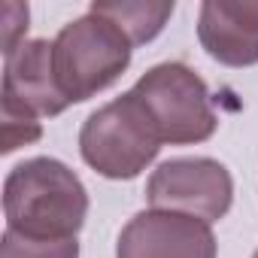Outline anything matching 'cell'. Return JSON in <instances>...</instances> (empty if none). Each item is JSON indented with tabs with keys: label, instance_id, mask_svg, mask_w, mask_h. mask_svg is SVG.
<instances>
[{
	"label": "cell",
	"instance_id": "cell-1",
	"mask_svg": "<svg viewBox=\"0 0 258 258\" xmlns=\"http://www.w3.org/2000/svg\"><path fill=\"white\" fill-rule=\"evenodd\" d=\"M7 228L37 240H70L88 216V191L55 158H28L4 182Z\"/></svg>",
	"mask_w": 258,
	"mask_h": 258
},
{
	"label": "cell",
	"instance_id": "cell-2",
	"mask_svg": "<svg viewBox=\"0 0 258 258\" xmlns=\"http://www.w3.org/2000/svg\"><path fill=\"white\" fill-rule=\"evenodd\" d=\"M131 40L103 16H82L52 40L55 76L70 103L88 100L109 88L131 64Z\"/></svg>",
	"mask_w": 258,
	"mask_h": 258
},
{
	"label": "cell",
	"instance_id": "cell-3",
	"mask_svg": "<svg viewBox=\"0 0 258 258\" xmlns=\"http://www.w3.org/2000/svg\"><path fill=\"white\" fill-rule=\"evenodd\" d=\"M161 137L131 91L94 109L79 131V152L85 164L106 179L140 176L155 161Z\"/></svg>",
	"mask_w": 258,
	"mask_h": 258
},
{
	"label": "cell",
	"instance_id": "cell-4",
	"mask_svg": "<svg viewBox=\"0 0 258 258\" xmlns=\"http://www.w3.org/2000/svg\"><path fill=\"white\" fill-rule=\"evenodd\" d=\"M131 94L146 109L161 143L188 146L216 134V109L210 103L207 82L185 64H158L137 79Z\"/></svg>",
	"mask_w": 258,
	"mask_h": 258
},
{
	"label": "cell",
	"instance_id": "cell-5",
	"mask_svg": "<svg viewBox=\"0 0 258 258\" xmlns=\"http://www.w3.org/2000/svg\"><path fill=\"white\" fill-rule=\"evenodd\" d=\"M146 198L152 210L219 222L231 210L234 182L225 164L213 158H173L149 176Z\"/></svg>",
	"mask_w": 258,
	"mask_h": 258
},
{
	"label": "cell",
	"instance_id": "cell-6",
	"mask_svg": "<svg viewBox=\"0 0 258 258\" xmlns=\"http://www.w3.org/2000/svg\"><path fill=\"white\" fill-rule=\"evenodd\" d=\"M115 258H216V237L204 219L146 210L121 228Z\"/></svg>",
	"mask_w": 258,
	"mask_h": 258
},
{
	"label": "cell",
	"instance_id": "cell-7",
	"mask_svg": "<svg viewBox=\"0 0 258 258\" xmlns=\"http://www.w3.org/2000/svg\"><path fill=\"white\" fill-rule=\"evenodd\" d=\"M198 40L219 64H258V0H207L198 19Z\"/></svg>",
	"mask_w": 258,
	"mask_h": 258
},
{
	"label": "cell",
	"instance_id": "cell-8",
	"mask_svg": "<svg viewBox=\"0 0 258 258\" xmlns=\"http://www.w3.org/2000/svg\"><path fill=\"white\" fill-rule=\"evenodd\" d=\"M4 97L22 103L34 115H58L70 106L55 76L49 40H28L7 58Z\"/></svg>",
	"mask_w": 258,
	"mask_h": 258
},
{
	"label": "cell",
	"instance_id": "cell-9",
	"mask_svg": "<svg viewBox=\"0 0 258 258\" xmlns=\"http://www.w3.org/2000/svg\"><path fill=\"white\" fill-rule=\"evenodd\" d=\"M88 13L112 22L131 40V46H143L164 31L167 19L173 16V4H143V0L140 4H127V0H115V4H91Z\"/></svg>",
	"mask_w": 258,
	"mask_h": 258
},
{
	"label": "cell",
	"instance_id": "cell-10",
	"mask_svg": "<svg viewBox=\"0 0 258 258\" xmlns=\"http://www.w3.org/2000/svg\"><path fill=\"white\" fill-rule=\"evenodd\" d=\"M0 258H79V243H76V237H70V240H37V237H25V234L7 228L4 246H0Z\"/></svg>",
	"mask_w": 258,
	"mask_h": 258
},
{
	"label": "cell",
	"instance_id": "cell-11",
	"mask_svg": "<svg viewBox=\"0 0 258 258\" xmlns=\"http://www.w3.org/2000/svg\"><path fill=\"white\" fill-rule=\"evenodd\" d=\"M0 134H4V155L40 140L43 127H40V115H34L31 109H25L22 103L4 97V112H0Z\"/></svg>",
	"mask_w": 258,
	"mask_h": 258
},
{
	"label": "cell",
	"instance_id": "cell-12",
	"mask_svg": "<svg viewBox=\"0 0 258 258\" xmlns=\"http://www.w3.org/2000/svg\"><path fill=\"white\" fill-rule=\"evenodd\" d=\"M28 31V7L25 4H4V55L10 58L25 40Z\"/></svg>",
	"mask_w": 258,
	"mask_h": 258
},
{
	"label": "cell",
	"instance_id": "cell-13",
	"mask_svg": "<svg viewBox=\"0 0 258 258\" xmlns=\"http://www.w3.org/2000/svg\"><path fill=\"white\" fill-rule=\"evenodd\" d=\"M252 258H258V249H255V255H252Z\"/></svg>",
	"mask_w": 258,
	"mask_h": 258
}]
</instances>
